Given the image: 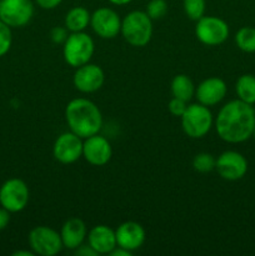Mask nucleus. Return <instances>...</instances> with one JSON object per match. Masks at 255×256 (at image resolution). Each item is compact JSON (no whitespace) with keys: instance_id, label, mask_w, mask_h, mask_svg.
Here are the masks:
<instances>
[{"instance_id":"f257e3e1","label":"nucleus","mask_w":255,"mask_h":256,"mask_svg":"<svg viewBox=\"0 0 255 256\" xmlns=\"http://www.w3.org/2000/svg\"><path fill=\"white\" fill-rule=\"evenodd\" d=\"M254 128V108L240 99L232 100L225 104L215 120V129L219 138L230 144L246 142L252 136Z\"/></svg>"},{"instance_id":"f03ea898","label":"nucleus","mask_w":255,"mask_h":256,"mask_svg":"<svg viewBox=\"0 0 255 256\" xmlns=\"http://www.w3.org/2000/svg\"><path fill=\"white\" fill-rule=\"evenodd\" d=\"M65 120L70 132L82 139L99 134L102 126V115L99 108L89 99L76 98L68 102Z\"/></svg>"},{"instance_id":"7ed1b4c3","label":"nucleus","mask_w":255,"mask_h":256,"mask_svg":"<svg viewBox=\"0 0 255 256\" xmlns=\"http://www.w3.org/2000/svg\"><path fill=\"white\" fill-rule=\"evenodd\" d=\"M122 38L132 46L142 48L149 44L152 36V20L142 10L130 12L122 20Z\"/></svg>"},{"instance_id":"20e7f679","label":"nucleus","mask_w":255,"mask_h":256,"mask_svg":"<svg viewBox=\"0 0 255 256\" xmlns=\"http://www.w3.org/2000/svg\"><path fill=\"white\" fill-rule=\"evenodd\" d=\"M94 40L84 32H72L62 44V56L68 65L79 68L88 64L94 55Z\"/></svg>"},{"instance_id":"39448f33","label":"nucleus","mask_w":255,"mask_h":256,"mask_svg":"<svg viewBox=\"0 0 255 256\" xmlns=\"http://www.w3.org/2000/svg\"><path fill=\"white\" fill-rule=\"evenodd\" d=\"M182 128L185 134L192 139L204 138L212 130V114L209 106L200 104L188 105L186 110L182 114Z\"/></svg>"},{"instance_id":"423d86ee","label":"nucleus","mask_w":255,"mask_h":256,"mask_svg":"<svg viewBox=\"0 0 255 256\" xmlns=\"http://www.w3.org/2000/svg\"><path fill=\"white\" fill-rule=\"evenodd\" d=\"M28 242L32 252L40 256H54L64 248L60 232L45 225L34 228L29 232Z\"/></svg>"},{"instance_id":"0eeeda50","label":"nucleus","mask_w":255,"mask_h":256,"mask_svg":"<svg viewBox=\"0 0 255 256\" xmlns=\"http://www.w3.org/2000/svg\"><path fill=\"white\" fill-rule=\"evenodd\" d=\"M29 188L22 179L12 178L0 186V206L9 212H20L29 202Z\"/></svg>"},{"instance_id":"6e6552de","label":"nucleus","mask_w":255,"mask_h":256,"mask_svg":"<svg viewBox=\"0 0 255 256\" xmlns=\"http://www.w3.org/2000/svg\"><path fill=\"white\" fill-rule=\"evenodd\" d=\"M195 35L202 44L216 46L222 44L229 36V26L218 16H202L196 22Z\"/></svg>"},{"instance_id":"1a4fd4ad","label":"nucleus","mask_w":255,"mask_h":256,"mask_svg":"<svg viewBox=\"0 0 255 256\" xmlns=\"http://www.w3.org/2000/svg\"><path fill=\"white\" fill-rule=\"evenodd\" d=\"M34 15L32 0H0V20L10 28H22Z\"/></svg>"},{"instance_id":"9d476101","label":"nucleus","mask_w":255,"mask_h":256,"mask_svg":"<svg viewBox=\"0 0 255 256\" xmlns=\"http://www.w3.org/2000/svg\"><path fill=\"white\" fill-rule=\"evenodd\" d=\"M90 25L98 36L102 39H114L122 30V19L112 8H99L90 18Z\"/></svg>"},{"instance_id":"9b49d317","label":"nucleus","mask_w":255,"mask_h":256,"mask_svg":"<svg viewBox=\"0 0 255 256\" xmlns=\"http://www.w3.org/2000/svg\"><path fill=\"white\" fill-rule=\"evenodd\" d=\"M82 139L72 132H66L56 138L52 146L55 160L62 164H72L82 156Z\"/></svg>"},{"instance_id":"f8f14e48","label":"nucleus","mask_w":255,"mask_h":256,"mask_svg":"<svg viewBox=\"0 0 255 256\" xmlns=\"http://www.w3.org/2000/svg\"><path fill=\"white\" fill-rule=\"evenodd\" d=\"M215 169L222 179L228 182H236L246 174L248 162L240 152L228 150L218 156Z\"/></svg>"},{"instance_id":"ddd939ff","label":"nucleus","mask_w":255,"mask_h":256,"mask_svg":"<svg viewBox=\"0 0 255 256\" xmlns=\"http://www.w3.org/2000/svg\"><path fill=\"white\" fill-rule=\"evenodd\" d=\"M112 156V149L109 140L99 134L84 139L82 142V158L94 166L108 164Z\"/></svg>"},{"instance_id":"4468645a","label":"nucleus","mask_w":255,"mask_h":256,"mask_svg":"<svg viewBox=\"0 0 255 256\" xmlns=\"http://www.w3.org/2000/svg\"><path fill=\"white\" fill-rule=\"evenodd\" d=\"M105 75L102 68L96 64L82 65L76 68V72L72 76L74 86L84 94H92L98 92L104 85Z\"/></svg>"},{"instance_id":"2eb2a0df","label":"nucleus","mask_w":255,"mask_h":256,"mask_svg":"<svg viewBox=\"0 0 255 256\" xmlns=\"http://www.w3.org/2000/svg\"><path fill=\"white\" fill-rule=\"evenodd\" d=\"M228 92L226 84L222 79L216 76L202 80L195 89V98L198 102L205 106H214L225 98Z\"/></svg>"},{"instance_id":"dca6fc26","label":"nucleus","mask_w":255,"mask_h":256,"mask_svg":"<svg viewBox=\"0 0 255 256\" xmlns=\"http://www.w3.org/2000/svg\"><path fill=\"white\" fill-rule=\"evenodd\" d=\"M115 236H116L118 246L132 252L142 246L146 235L144 228L139 222H125L115 230Z\"/></svg>"},{"instance_id":"f3484780","label":"nucleus","mask_w":255,"mask_h":256,"mask_svg":"<svg viewBox=\"0 0 255 256\" xmlns=\"http://www.w3.org/2000/svg\"><path fill=\"white\" fill-rule=\"evenodd\" d=\"M88 244L98 255L110 254L118 246L115 232L106 225H96L88 232Z\"/></svg>"},{"instance_id":"a211bd4d","label":"nucleus","mask_w":255,"mask_h":256,"mask_svg":"<svg viewBox=\"0 0 255 256\" xmlns=\"http://www.w3.org/2000/svg\"><path fill=\"white\" fill-rule=\"evenodd\" d=\"M60 236L64 248L69 250H76L84 244L88 238V229L85 222L78 218L66 220L60 230Z\"/></svg>"},{"instance_id":"6ab92c4d","label":"nucleus","mask_w":255,"mask_h":256,"mask_svg":"<svg viewBox=\"0 0 255 256\" xmlns=\"http://www.w3.org/2000/svg\"><path fill=\"white\" fill-rule=\"evenodd\" d=\"M92 14L84 6H74L66 12L64 19V26L70 32H84L90 24Z\"/></svg>"},{"instance_id":"aec40b11","label":"nucleus","mask_w":255,"mask_h":256,"mask_svg":"<svg viewBox=\"0 0 255 256\" xmlns=\"http://www.w3.org/2000/svg\"><path fill=\"white\" fill-rule=\"evenodd\" d=\"M172 94L174 98L184 100V102H190L192 96H195V85L192 80L185 74L175 75L174 79L172 80Z\"/></svg>"},{"instance_id":"412c9836","label":"nucleus","mask_w":255,"mask_h":256,"mask_svg":"<svg viewBox=\"0 0 255 256\" xmlns=\"http://www.w3.org/2000/svg\"><path fill=\"white\" fill-rule=\"evenodd\" d=\"M238 98L242 102L252 105L255 104V76L252 74H244L238 79L235 85Z\"/></svg>"},{"instance_id":"4be33fe9","label":"nucleus","mask_w":255,"mask_h":256,"mask_svg":"<svg viewBox=\"0 0 255 256\" xmlns=\"http://www.w3.org/2000/svg\"><path fill=\"white\" fill-rule=\"evenodd\" d=\"M235 42L238 48L245 52H255V29L250 26H244L235 35Z\"/></svg>"},{"instance_id":"5701e85b","label":"nucleus","mask_w":255,"mask_h":256,"mask_svg":"<svg viewBox=\"0 0 255 256\" xmlns=\"http://www.w3.org/2000/svg\"><path fill=\"white\" fill-rule=\"evenodd\" d=\"M182 8H184L185 14L190 20L198 22L205 15L206 2L205 0H184Z\"/></svg>"},{"instance_id":"b1692460","label":"nucleus","mask_w":255,"mask_h":256,"mask_svg":"<svg viewBox=\"0 0 255 256\" xmlns=\"http://www.w3.org/2000/svg\"><path fill=\"white\" fill-rule=\"evenodd\" d=\"M215 164H216V159L208 152H200V154L195 155L194 160H192V168L198 172H212L215 169Z\"/></svg>"},{"instance_id":"393cba45","label":"nucleus","mask_w":255,"mask_h":256,"mask_svg":"<svg viewBox=\"0 0 255 256\" xmlns=\"http://www.w3.org/2000/svg\"><path fill=\"white\" fill-rule=\"evenodd\" d=\"M168 2L165 0H150L146 5V12L152 20H159L166 14Z\"/></svg>"},{"instance_id":"a878e982","label":"nucleus","mask_w":255,"mask_h":256,"mask_svg":"<svg viewBox=\"0 0 255 256\" xmlns=\"http://www.w3.org/2000/svg\"><path fill=\"white\" fill-rule=\"evenodd\" d=\"M12 44V28L0 20V58L8 54Z\"/></svg>"},{"instance_id":"bb28decb","label":"nucleus","mask_w":255,"mask_h":256,"mask_svg":"<svg viewBox=\"0 0 255 256\" xmlns=\"http://www.w3.org/2000/svg\"><path fill=\"white\" fill-rule=\"evenodd\" d=\"M188 108V102H184V100L179 99V98H174L169 102V105H168V109H169L170 114L174 115L176 118H182V114L185 112Z\"/></svg>"},{"instance_id":"cd10ccee","label":"nucleus","mask_w":255,"mask_h":256,"mask_svg":"<svg viewBox=\"0 0 255 256\" xmlns=\"http://www.w3.org/2000/svg\"><path fill=\"white\" fill-rule=\"evenodd\" d=\"M68 32L69 30L65 26H54L50 30V39L54 44H64L65 40L69 36Z\"/></svg>"},{"instance_id":"c85d7f7f","label":"nucleus","mask_w":255,"mask_h":256,"mask_svg":"<svg viewBox=\"0 0 255 256\" xmlns=\"http://www.w3.org/2000/svg\"><path fill=\"white\" fill-rule=\"evenodd\" d=\"M35 2H36L38 6H40L42 9L52 10L59 6L62 2V0H35Z\"/></svg>"},{"instance_id":"c756f323","label":"nucleus","mask_w":255,"mask_h":256,"mask_svg":"<svg viewBox=\"0 0 255 256\" xmlns=\"http://www.w3.org/2000/svg\"><path fill=\"white\" fill-rule=\"evenodd\" d=\"M10 214H12V212H8L6 209H4L2 206L0 208V232H2V230H4L5 228L9 225Z\"/></svg>"},{"instance_id":"7c9ffc66","label":"nucleus","mask_w":255,"mask_h":256,"mask_svg":"<svg viewBox=\"0 0 255 256\" xmlns=\"http://www.w3.org/2000/svg\"><path fill=\"white\" fill-rule=\"evenodd\" d=\"M76 255L95 256V255H98V254L94 252V250L92 249V248H90V245L88 244V245H82V246L78 248V249H76Z\"/></svg>"},{"instance_id":"2f4dec72","label":"nucleus","mask_w":255,"mask_h":256,"mask_svg":"<svg viewBox=\"0 0 255 256\" xmlns=\"http://www.w3.org/2000/svg\"><path fill=\"white\" fill-rule=\"evenodd\" d=\"M110 255L112 256H132V252L122 249V248H120V246H116L112 252H110Z\"/></svg>"},{"instance_id":"473e14b6","label":"nucleus","mask_w":255,"mask_h":256,"mask_svg":"<svg viewBox=\"0 0 255 256\" xmlns=\"http://www.w3.org/2000/svg\"><path fill=\"white\" fill-rule=\"evenodd\" d=\"M108 2H112V4H114V5H118V6H122V5L130 4L132 0H108Z\"/></svg>"},{"instance_id":"72a5a7b5","label":"nucleus","mask_w":255,"mask_h":256,"mask_svg":"<svg viewBox=\"0 0 255 256\" xmlns=\"http://www.w3.org/2000/svg\"><path fill=\"white\" fill-rule=\"evenodd\" d=\"M35 254L32 252H25V250H19V252H15L12 256H34Z\"/></svg>"},{"instance_id":"f704fd0d","label":"nucleus","mask_w":255,"mask_h":256,"mask_svg":"<svg viewBox=\"0 0 255 256\" xmlns=\"http://www.w3.org/2000/svg\"><path fill=\"white\" fill-rule=\"evenodd\" d=\"M252 135H254V138H255V128H254V132H252Z\"/></svg>"}]
</instances>
